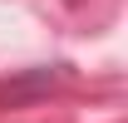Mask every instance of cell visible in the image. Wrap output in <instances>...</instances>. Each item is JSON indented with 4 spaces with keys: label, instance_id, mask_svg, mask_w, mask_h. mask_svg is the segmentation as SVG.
I'll return each mask as SVG.
<instances>
[{
    "label": "cell",
    "instance_id": "cell-1",
    "mask_svg": "<svg viewBox=\"0 0 128 123\" xmlns=\"http://www.w3.org/2000/svg\"><path fill=\"white\" fill-rule=\"evenodd\" d=\"M49 84H54V69H40V74L20 79V84H0V98H10V104H20V98H30V94L49 89Z\"/></svg>",
    "mask_w": 128,
    "mask_h": 123
}]
</instances>
